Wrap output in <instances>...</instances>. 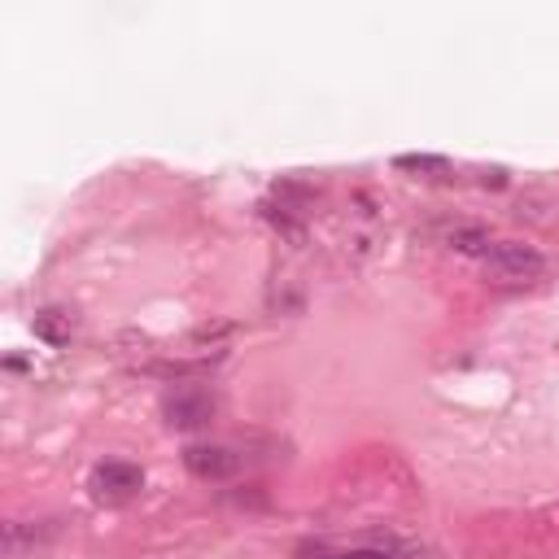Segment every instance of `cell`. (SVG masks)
I'll list each match as a JSON object with an SVG mask.
<instances>
[{"mask_svg":"<svg viewBox=\"0 0 559 559\" xmlns=\"http://www.w3.org/2000/svg\"><path fill=\"white\" fill-rule=\"evenodd\" d=\"M485 271H489L498 284H533V280L546 271V258H542L533 245L498 240V245H489V253H485Z\"/></svg>","mask_w":559,"mask_h":559,"instance_id":"cell-1","label":"cell"},{"mask_svg":"<svg viewBox=\"0 0 559 559\" xmlns=\"http://www.w3.org/2000/svg\"><path fill=\"white\" fill-rule=\"evenodd\" d=\"M92 498L96 502H127L144 489V472L135 463H122V459H109V463H96L92 467V480H87Z\"/></svg>","mask_w":559,"mask_h":559,"instance_id":"cell-2","label":"cell"},{"mask_svg":"<svg viewBox=\"0 0 559 559\" xmlns=\"http://www.w3.org/2000/svg\"><path fill=\"white\" fill-rule=\"evenodd\" d=\"M162 415H166L170 428H205L210 415H214V397L197 384H175L162 397Z\"/></svg>","mask_w":559,"mask_h":559,"instance_id":"cell-3","label":"cell"},{"mask_svg":"<svg viewBox=\"0 0 559 559\" xmlns=\"http://www.w3.org/2000/svg\"><path fill=\"white\" fill-rule=\"evenodd\" d=\"M183 467H188L192 476H201V480H227V476L240 467V454H231V450L218 445V441H192V445L183 450Z\"/></svg>","mask_w":559,"mask_h":559,"instance_id":"cell-4","label":"cell"},{"mask_svg":"<svg viewBox=\"0 0 559 559\" xmlns=\"http://www.w3.org/2000/svg\"><path fill=\"white\" fill-rule=\"evenodd\" d=\"M70 332H74L70 310L48 306V310L35 314V336H39V341H48V345H70Z\"/></svg>","mask_w":559,"mask_h":559,"instance_id":"cell-5","label":"cell"},{"mask_svg":"<svg viewBox=\"0 0 559 559\" xmlns=\"http://www.w3.org/2000/svg\"><path fill=\"white\" fill-rule=\"evenodd\" d=\"M450 245H454L459 253H472V258L480 253V258H485L493 240H489V231H485V227H459V231L450 236Z\"/></svg>","mask_w":559,"mask_h":559,"instance_id":"cell-6","label":"cell"},{"mask_svg":"<svg viewBox=\"0 0 559 559\" xmlns=\"http://www.w3.org/2000/svg\"><path fill=\"white\" fill-rule=\"evenodd\" d=\"M397 170H445V157H432V153H402L393 157Z\"/></svg>","mask_w":559,"mask_h":559,"instance_id":"cell-7","label":"cell"},{"mask_svg":"<svg viewBox=\"0 0 559 559\" xmlns=\"http://www.w3.org/2000/svg\"><path fill=\"white\" fill-rule=\"evenodd\" d=\"M328 559H393V550H341V555H328Z\"/></svg>","mask_w":559,"mask_h":559,"instance_id":"cell-8","label":"cell"}]
</instances>
